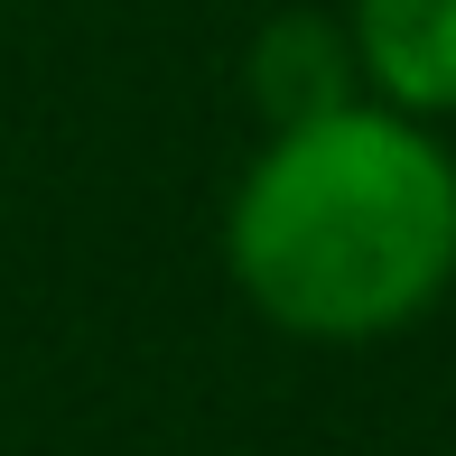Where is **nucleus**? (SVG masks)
<instances>
[{
    "instance_id": "7ed1b4c3",
    "label": "nucleus",
    "mask_w": 456,
    "mask_h": 456,
    "mask_svg": "<svg viewBox=\"0 0 456 456\" xmlns=\"http://www.w3.org/2000/svg\"><path fill=\"white\" fill-rule=\"evenodd\" d=\"M252 94L271 112V131H298V121H326L345 102H363V66H354V28L317 10H289L261 28L252 47Z\"/></svg>"
},
{
    "instance_id": "f257e3e1",
    "label": "nucleus",
    "mask_w": 456,
    "mask_h": 456,
    "mask_svg": "<svg viewBox=\"0 0 456 456\" xmlns=\"http://www.w3.org/2000/svg\"><path fill=\"white\" fill-rule=\"evenodd\" d=\"M224 252L289 336H391L456 280V159L391 102H345L261 150Z\"/></svg>"
},
{
    "instance_id": "f03ea898",
    "label": "nucleus",
    "mask_w": 456,
    "mask_h": 456,
    "mask_svg": "<svg viewBox=\"0 0 456 456\" xmlns=\"http://www.w3.org/2000/svg\"><path fill=\"white\" fill-rule=\"evenodd\" d=\"M354 66L391 112H456V0H354Z\"/></svg>"
}]
</instances>
